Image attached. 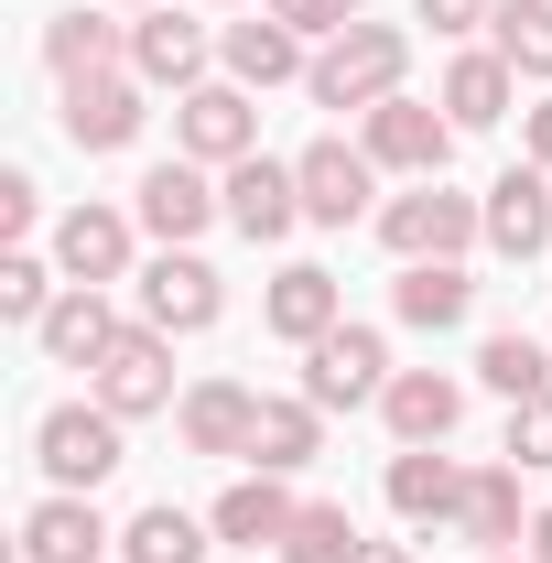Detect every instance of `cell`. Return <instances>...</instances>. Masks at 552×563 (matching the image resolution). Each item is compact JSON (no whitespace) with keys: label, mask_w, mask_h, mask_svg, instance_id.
I'll list each match as a JSON object with an SVG mask.
<instances>
[{"label":"cell","mask_w":552,"mask_h":563,"mask_svg":"<svg viewBox=\"0 0 552 563\" xmlns=\"http://www.w3.org/2000/svg\"><path fill=\"white\" fill-rule=\"evenodd\" d=\"M401 76H412V33L401 22H346L336 44H314V109H379V98H401Z\"/></svg>","instance_id":"obj_1"},{"label":"cell","mask_w":552,"mask_h":563,"mask_svg":"<svg viewBox=\"0 0 552 563\" xmlns=\"http://www.w3.org/2000/svg\"><path fill=\"white\" fill-rule=\"evenodd\" d=\"M477 239H487V196H455L444 174H422L412 196L379 207V250L390 261H466Z\"/></svg>","instance_id":"obj_2"},{"label":"cell","mask_w":552,"mask_h":563,"mask_svg":"<svg viewBox=\"0 0 552 563\" xmlns=\"http://www.w3.org/2000/svg\"><path fill=\"white\" fill-rule=\"evenodd\" d=\"M120 433H131V422L109 412V401H55V412L33 422V466H44V477H55V488H76V498H98V477H109V466H120V455H131V444H120Z\"/></svg>","instance_id":"obj_3"},{"label":"cell","mask_w":552,"mask_h":563,"mask_svg":"<svg viewBox=\"0 0 552 563\" xmlns=\"http://www.w3.org/2000/svg\"><path fill=\"white\" fill-rule=\"evenodd\" d=\"M174 152H185V163H207V174L250 163V152H261V109H250V87H239V76L185 87V98H174Z\"/></svg>","instance_id":"obj_4"},{"label":"cell","mask_w":552,"mask_h":563,"mask_svg":"<svg viewBox=\"0 0 552 563\" xmlns=\"http://www.w3.org/2000/svg\"><path fill=\"white\" fill-rule=\"evenodd\" d=\"M401 368H390V336L379 325H336V336H314L303 347V401L314 412H357V401H379Z\"/></svg>","instance_id":"obj_5"},{"label":"cell","mask_w":552,"mask_h":563,"mask_svg":"<svg viewBox=\"0 0 552 563\" xmlns=\"http://www.w3.org/2000/svg\"><path fill=\"white\" fill-rule=\"evenodd\" d=\"M87 401H109L120 422L174 412V336H163V325H120V336H109V357L87 368Z\"/></svg>","instance_id":"obj_6"},{"label":"cell","mask_w":552,"mask_h":563,"mask_svg":"<svg viewBox=\"0 0 552 563\" xmlns=\"http://www.w3.org/2000/svg\"><path fill=\"white\" fill-rule=\"evenodd\" d=\"M357 141H368V163H379V174H412V185L455 163V120H444V98H412V87H401V98H379V109L357 120Z\"/></svg>","instance_id":"obj_7"},{"label":"cell","mask_w":552,"mask_h":563,"mask_svg":"<svg viewBox=\"0 0 552 563\" xmlns=\"http://www.w3.org/2000/svg\"><path fill=\"white\" fill-rule=\"evenodd\" d=\"M131 217H141V239H163V250H196L217 217H228V196L207 185V163H185V152H174V163H152V174L131 185Z\"/></svg>","instance_id":"obj_8"},{"label":"cell","mask_w":552,"mask_h":563,"mask_svg":"<svg viewBox=\"0 0 552 563\" xmlns=\"http://www.w3.org/2000/svg\"><path fill=\"white\" fill-rule=\"evenodd\" d=\"M217 196H228V228H239L250 250H272V239H292V228H303V174H292V163H272V152L228 163V174H217Z\"/></svg>","instance_id":"obj_9"},{"label":"cell","mask_w":552,"mask_h":563,"mask_svg":"<svg viewBox=\"0 0 552 563\" xmlns=\"http://www.w3.org/2000/svg\"><path fill=\"white\" fill-rule=\"evenodd\" d=\"M217 314H228V282H217L196 250H152V272H141V325H163V336H207Z\"/></svg>","instance_id":"obj_10"},{"label":"cell","mask_w":552,"mask_h":563,"mask_svg":"<svg viewBox=\"0 0 552 563\" xmlns=\"http://www.w3.org/2000/svg\"><path fill=\"white\" fill-rule=\"evenodd\" d=\"M292 174H303V228H357L379 196L368 141H314V152H292Z\"/></svg>","instance_id":"obj_11"},{"label":"cell","mask_w":552,"mask_h":563,"mask_svg":"<svg viewBox=\"0 0 552 563\" xmlns=\"http://www.w3.org/2000/svg\"><path fill=\"white\" fill-rule=\"evenodd\" d=\"M207 66H217L207 22H185L174 0H163V11H131V76L141 87H174V98H185V87H207Z\"/></svg>","instance_id":"obj_12"},{"label":"cell","mask_w":552,"mask_h":563,"mask_svg":"<svg viewBox=\"0 0 552 563\" xmlns=\"http://www.w3.org/2000/svg\"><path fill=\"white\" fill-rule=\"evenodd\" d=\"M141 120H152V87H141L131 66L76 76V87H66V141H76V152H131Z\"/></svg>","instance_id":"obj_13"},{"label":"cell","mask_w":552,"mask_h":563,"mask_svg":"<svg viewBox=\"0 0 552 563\" xmlns=\"http://www.w3.org/2000/svg\"><path fill=\"white\" fill-rule=\"evenodd\" d=\"M131 239H141L131 207H66L55 217V272L109 292V282H131Z\"/></svg>","instance_id":"obj_14"},{"label":"cell","mask_w":552,"mask_h":563,"mask_svg":"<svg viewBox=\"0 0 552 563\" xmlns=\"http://www.w3.org/2000/svg\"><path fill=\"white\" fill-rule=\"evenodd\" d=\"M261 325H272L281 347L336 336V325H346V282L325 272V261H292V272H272V292H261Z\"/></svg>","instance_id":"obj_15"},{"label":"cell","mask_w":552,"mask_h":563,"mask_svg":"<svg viewBox=\"0 0 552 563\" xmlns=\"http://www.w3.org/2000/svg\"><path fill=\"white\" fill-rule=\"evenodd\" d=\"M487 250H498V261H542L552 250V174L542 163H509V174L487 185Z\"/></svg>","instance_id":"obj_16"},{"label":"cell","mask_w":552,"mask_h":563,"mask_svg":"<svg viewBox=\"0 0 552 563\" xmlns=\"http://www.w3.org/2000/svg\"><path fill=\"white\" fill-rule=\"evenodd\" d=\"M217 66H228L250 98H261V87H292V76H314V55H303V33H292L272 0H261V22H228V33H217Z\"/></svg>","instance_id":"obj_17"},{"label":"cell","mask_w":552,"mask_h":563,"mask_svg":"<svg viewBox=\"0 0 552 563\" xmlns=\"http://www.w3.org/2000/svg\"><path fill=\"white\" fill-rule=\"evenodd\" d=\"M250 422H261V390H239V379H196V390L174 401L185 455H239V466H250Z\"/></svg>","instance_id":"obj_18"},{"label":"cell","mask_w":552,"mask_h":563,"mask_svg":"<svg viewBox=\"0 0 552 563\" xmlns=\"http://www.w3.org/2000/svg\"><path fill=\"white\" fill-rule=\"evenodd\" d=\"M109 542H120V531L98 520V498H76V488H55V498L22 509V563H98Z\"/></svg>","instance_id":"obj_19"},{"label":"cell","mask_w":552,"mask_h":563,"mask_svg":"<svg viewBox=\"0 0 552 563\" xmlns=\"http://www.w3.org/2000/svg\"><path fill=\"white\" fill-rule=\"evenodd\" d=\"M390 314H401L412 336H455V325L477 314V282L455 272V261H401V282H390Z\"/></svg>","instance_id":"obj_20"},{"label":"cell","mask_w":552,"mask_h":563,"mask_svg":"<svg viewBox=\"0 0 552 563\" xmlns=\"http://www.w3.org/2000/svg\"><path fill=\"white\" fill-rule=\"evenodd\" d=\"M33 336H44V357H55V368H98V357H109V336H120V303H109L98 282H66V292H55V314H44Z\"/></svg>","instance_id":"obj_21"},{"label":"cell","mask_w":552,"mask_h":563,"mask_svg":"<svg viewBox=\"0 0 552 563\" xmlns=\"http://www.w3.org/2000/svg\"><path fill=\"white\" fill-rule=\"evenodd\" d=\"M509 98H520V66H509L498 44H466V55L444 66V120H455V131H498Z\"/></svg>","instance_id":"obj_22"},{"label":"cell","mask_w":552,"mask_h":563,"mask_svg":"<svg viewBox=\"0 0 552 563\" xmlns=\"http://www.w3.org/2000/svg\"><path fill=\"white\" fill-rule=\"evenodd\" d=\"M379 422H390L401 444H444V433L466 422V379H444V368H401V379L379 390Z\"/></svg>","instance_id":"obj_23"},{"label":"cell","mask_w":552,"mask_h":563,"mask_svg":"<svg viewBox=\"0 0 552 563\" xmlns=\"http://www.w3.org/2000/svg\"><path fill=\"white\" fill-rule=\"evenodd\" d=\"M44 66L66 76H109V66H131V22H109V11H87V0H76V11H55V22H44Z\"/></svg>","instance_id":"obj_24"},{"label":"cell","mask_w":552,"mask_h":563,"mask_svg":"<svg viewBox=\"0 0 552 563\" xmlns=\"http://www.w3.org/2000/svg\"><path fill=\"white\" fill-rule=\"evenodd\" d=\"M455 498H466V466H455L444 444H401V455H390V509H401L412 531L455 520Z\"/></svg>","instance_id":"obj_25"},{"label":"cell","mask_w":552,"mask_h":563,"mask_svg":"<svg viewBox=\"0 0 552 563\" xmlns=\"http://www.w3.org/2000/svg\"><path fill=\"white\" fill-rule=\"evenodd\" d=\"M455 531H466V542H487V553H520V542H531V520H520V466H466Z\"/></svg>","instance_id":"obj_26"},{"label":"cell","mask_w":552,"mask_h":563,"mask_svg":"<svg viewBox=\"0 0 552 563\" xmlns=\"http://www.w3.org/2000/svg\"><path fill=\"white\" fill-rule=\"evenodd\" d=\"M314 455H325V412H314L303 390H292V401H261V422H250V466H261V477H303Z\"/></svg>","instance_id":"obj_27"},{"label":"cell","mask_w":552,"mask_h":563,"mask_svg":"<svg viewBox=\"0 0 552 563\" xmlns=\"http://www.w3.org/2000/svg\"><path fill=\"white\" fill-rule=\"evenodd\" d=\"M292 509H303V498H292V477H261V466H250V477H239V488L217 498L207 520H217V542L261 553V542H281V531H292Z\"/></svg>","instance_id":"obj_28"},{"label":"cell","mask_w":552,"mask_h":563,"mask_svg":"<svg viewBox=\"0 0 552 563\" xmlns=\"http://www.w3.org/2000/svg\"><path fill=\"white\" fill-rule=\"evenodd\" d=\"M207 531H217V520L174 509V498H152L131 531H120V563H207Z\"/></svg>","instance_id":"obj_29"},{"label":"cell","mask_w":552,"mask_h":563,"mask_svg":"<svg viewBox=\"0 0 552 563\" xmlns=\"http://www.w3.org/2000/svg\"><path fill=\"white\" fill-rule=\"evenodd\" d=\"M272 553H281V563H357L368 542H357V520H346V498H303V509H292V531H281Z\"/></svg>","instance_id":"obj_30"},{"label":"cell","mask_w":552,"mask_h":563,"mask_svg":"<svg viewBox=\"0 0 552 563\" xmlns=\"http://www.w3.org/2000/svg\"><path fill=\"white\" fill-rule=\"evenodd\" d=\"M477 379L498 390V401H531V390H552V347L520 336V325H498V336L477 347Z\"/></svg>","instance_id":"obj_31"},{"label":"cell","mask_w":552,"mask_h":563,"mask_svg":"<svg viewBox=\"0 0 552 563\" xmlns=\"http://www.w3.org/2000/svg\"><path fill=\"white\" fill-rule=\"evenodd\" d=\"M487 44H498L509 66L531 76V87H552V0H498V22H487Z\"/></svg>","instance_id":"obj_32"},{"label":"cell","mask_w":552,"mask_h":563,"mask_svg":"<svg viewBox=\"0 0 552 563\" xmlns=\"http://www.w3.org/2000/svg\"><path fill=\"white\" fill-rule=\"evenodd\" d=\"M55 261H33V250H0V314H11V325H44V314H55Z\"/></svg>","instance_id":"obj_33"},{"label":"cell","mask_w":552,"mask_h":563,"mask_svg":"<svg viewBox=\"0 0 552 563\" xmlns=\"http://www.w3.org/2000/svg\"><path fill=\"white\" fill-rule=\"evenodd\" d=\"M509 466H552V390L509 401Z\"/></svg>","instance_id":"obj_34"},{"label":"cell","mask_w":552,"mask_h":563,"mask_svg":"<svg viewBox=\"0 0 552 563\" xmlns=\"http://www.w3.org/2000/svg\"><path fill=\"white\" fill-rule=\"evenodd\" d=\"M272 11L303 33V44H336L346 22H368V0H272Z\"/></svg>","instance_id":"obj_35"},{"label":"cell","mask_w":552,"mask_h":563,"mask_svg":"<svg viewBox=\"0 0 552 563\" xmlns=\"http://www.w3.org/2000/svg\"><path fill=\"white\" fill-rule=\"evenodd\" d=\"M412 22H433V44H466L477 22H498V0H412Z\"/></svg>","instance_id":"obj_36"},{"label":"cell","mask_w":552,"mask_h":563,"mask_svg":"<svg viewBox=\"0 0 552 563\" xmlns=\"http://www.w3.org/2000/svg\"><path fill=\"white\" fill-rule=\"evenodd\" d=\"M33 217H44V185H33V174L11 163V174H0V239H22Z\"/></svg>","instance_id":"obj_37"},{"label":"cell","mask_w":552,"mask_h":563,"mask_svg":"<svg viewBox=\"0 0 552 563\" xmlns=\"http://www.w3.org/2000/svg\"><path fill=\"white\" fill-rule=\"evenodd\" d=\"M520 141H531V163L552 174V98H531V109H520Z\"/></svg>","instance_id":"obj_38"},{"label":"cell","mask_w":552,"mask_h":563,"mask_svg":"<svg viewBox=\"0 0 552 563\" xmlns=\"http://www.w3.org/2000/svg\"><path fill=\"white\" fill-rule=\"evenodd\" d=\"M531 553H542V563H552V509H531Z\"/></svg>","instance_id":"obj_39"},{"label":"cell","mask_w":552,"mask_h":563,"mask_svg":"<svg viewBox=\"0 0 552 563\" xmlns=\"http://www.w3.org/2000/svg\"><path fill=\"white\" fill-rule=\"evenodd\" d=\"M357 563H412V553H401V542H368V553H357Z\"/></svg>","instance_id":"obj_40"},{"label":"cell","mask_w":552,"mask_h":563,"mask_svg":"<svg viewBox=\"0 0 552 563\" xmlns=\"http://www.w3.org/2000/svg\"><path fill=\"white\" fill-rule=\"evenodd\" d=\"M109 11H163V0H109Z\"/></svg>","instance_id":"obj_41"},{"label":"cell","mask_w":552,"mask_h":563,"mask_svg":"<svg viewBox=\"0 0 552 563\" xmlns=\"http://www.w3.org/2000/svg\"><path fill=\"white\" fill-rule=\"evenodd\" d=\"M498 563H542V553H498Z\"/></svg>","instance_id":"obj_42"},{"label":"cell","mask_w":552,"mask_h":563,"mask_svg":"<svg viewBox=\"0 0 552 563\" xmlns=\"http://www.w3.org/2000/svg\"><path fill=\"white\" fill-rule=\"evenodd\" d=\"M217 11H239V0H217Z\"/></svg>","instance_id":"obj_43"}]
</instances>
